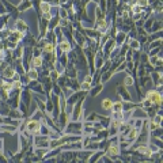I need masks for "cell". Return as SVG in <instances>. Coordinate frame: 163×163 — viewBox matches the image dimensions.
Returning a JSON list of instances; mask_svg holds the SVG:
<instances>
[{
	"instance_id": "1",
	"label": "cell",
	"mask_w": 163,
	"mask_h": 163,
	"mask_svg": "<svg viewBox=\"0 0 163 163\" xmlns=\"http://www.w3.org/2000/svg\"><path fill=\"white\" fill-rule=\"evenodd\" d=\"M41 125H42L41 121L34 120V118H30V120H27V121L23 124V126H25V131H23V132H26V133H29L32 136L38 135V133H40V129H41Z\"/></svg>"
},
{
	"instance_id": "2",
	"label": "cell",
	"mask_w": 163,
	"mask_h": 163,
	"mask_svg": "<svg viewBox=\"0 0 163 163\" xmlns=\"http://www.w3.org/2000/svg\"><path fill=\"white\" fill-rule=\"evenodd\" d=\"M64 129H65L64 132L67 135H83V122H80V121L69 122L65 125Z\"/></svg>"
},
{
	"instance_id": "3",
	"label": "cell",
	"mask_w": 163,
	"mask_h": 163,
	"mask_svg": "<svg viewBox=\"0 0 163 163\" xmlns=\"http://www.w3.org/2000/svg\"><path fill=\"white\" fill-rule=\"evenodd\" d=\"M146 98H148L151 102L155 105V106L161 107V105H162V95H161V92H159L158 90H155V88H152V90H148V92H147V95H146Z\"/></svg>"
},
{
	"instance_id": "4",
	"label": "cell",
	"mask_w": 163,
	"mask_h": 163,
	"mask_svg": "<svg viewBox=\"0 0 163 163\" xmlns=\"http://www.w3.org/2000/svg\"><path fill=\"white\" fill-rule=\"evenodd\" d=\"M15 73H17V71H15V67L14 65H8L7 64L4 68H3V71H2V76L4 77V79H11L12 80L14 79V76H15Z\"/></svg>"
},
{
	"instance_id": "5",
	"label": "cell",
	"mask_w": 163,
	"mask_h": 163,
	"mask_svg": "<svg viewBox=\"0 0 163 163\" xmlns=\"http://www.w3.org/2000/svg\"><path fill=\"white\" fill-rule=\"evenodd\" d=\"M72 50V46H71V42H69L67 38H63L60 42H59V52L60 53H68Z\"/></svg>"
},
{
	"instance_id": "6",
	"label": "cell",
	"mask_w": 163,
	"mask_h": 163,
	"mask_svg": "<svg viewBox=\"0 0 163 163\" xmlns=\"http://www.w3.org/2000/svg\"><path fill=\"white\" fill-rule=\"evenodd\" d=\"M126 38H128L126 33H124V32H118V33L114 36L116 46H122L124 44H125V40H126Z\"/></svg>"
},
{
	"instance_id": "7",
	"label": "cell",
	"mask_w": 163,
	"mask_h": 163,
	"mask_svg": "<svg viewBox=\"0 0 163 163\" xmlns=\"http://www.w3.org/2000/svg\"><path fill=\"white\" fill-rule=\"evenodd\" d=\"M117 92L120 94V96L124 99V101H131V94L128 92L126 90V86H124V84H121L118 88H117Z\"/></svg>"
},
{
	"instance_id": "8",
	"label": "cell",
	"mask_w": 163,
	"mask_h": 163,
	"mask_svg": "<svg viewBox=\"0 0 163 163\" xmlns=\"http://www.w3.org/2000/svg\"><path fill=\"white\" fill-rule=\"evenodd\" d=\"M42 65H44V60H42L41 56L38 57H33L32 59V63H30V68H41Z\"/></svg>"
},
{
	"instance_id": "9",
	"label": "cell",
	"mask_w": 163,
	"mask_h": 163,
	"mask_svg": "<svg viewBox=\"0 0 163 163\" xmlns=\"http://www.w3.org/2000/svg\"><path fill=\"white\" fill-rule=\"evenodd\" d=\"M12 57L15 60L22 59V57H23V45H18L15 49H12Z\"/></svg>"
},
{
	"instance_id": "10",
	"label": "cell",
	"mask_w": 163,
	"mask_h": 163,
	"mask_svg": "<svg viewBox=\"0 0 163 163\" xmlns=\"http://www.w3.org/2000/svg\"><path fill=\"white\" fill-rule=\"evenodd\" d=\"M50 10H52V6L49 4L48 2H42L40 3V12L41 14H48V12H50Z\"/></svg>"
},
{
	"instance_id": "11",
	"label": "cell",
	"mask_w": 163,
	"mask_h": 163,
	"mask_svg": "<svg viewBox=\"0 0 163 163\" xmlns=\"http://www.w3.org/2000/svg\"><path fill=\"white\" fill-rule=\"evenodd\" d=\"M30 7H32V2H30V0H23V2L17 7V8H18L19 12H23V11L29 10Z\"/></svg>"
},
{
	"instance_id": "12",
	"label": "cell",
	"mask_w": 163,
	"mask_h": 163,
	"mask_svg": "<svg viewBox=\"0 0 163 163\" xmlns=\"http://www.w3.org/2000/svg\"><path fill=\"white\" fill-rule=\"evenodd\" d=\"M96 118L99 120V122L103 125L105 129H109V125H110V122H111V118H109V117H103V116H96Z\"/></svg>"
},
{
	"instance_id": "13",
	"label": "cell",
	"mask_w": 163,
	"mask_h": 163,
	"mask_svg": "<svg viewBox=\"0 0 163 163\" xmlns=\"http://www.w3.org/2000/svg\"><path fill=\"white\" fill-rule=\"evenodd\" d=\"M27 76H29V79L30 80H36V79H38V71H37V68H30V69H27V73H26Z\"/></svg>"
},
{
	"instance_id": "14",
	"label": "cell",
	"mask_w": 163,
	"mask_h": 163,
	"mask_svg": "<svg viewBox=\"0 0 163 163\" xmlns=\"http://www.w3.org/2000/svg\"><path fill=\"white\" fill-rule=\"evenodd\" d=\"M17 30L18 32H22V33H26L27 30H29V27H27L25 21H17Z\"/></svg>"
},
{
	"instance_id": "15",
	"label": "cell",
	"mask_w": 163,
	"mask_h": 163,
	"mask_svg": "<svg viewBox=\"0 0 163 163\" xmlns=\"http://www.w3.org/2000/svg\"><path fill=\"white\" fill-rule=\"evenodd\" d=\"M49 77H50V80H52L53 83H56L57 79L60 77V72L57 71V69H54V68L50 69V71H49Z\"/></svg>"
},
{
	"instance_id": "16",
	"label": "cell",
	"mask_w": 163,
	"mask_h": 163,
	"mask_svg": "<svg viewBox=\"0 0 163 163\" xmlns=\"http://www.w3.org/2000/svg\"><path fill=\"white\" fill-rule=\"evenodd\" d=\"M67 86H68V87H71L72 90H75V91L80 90V84L77 83L76 77H75V79H69V80H68V84H67Z\"/></svg>"
},
{
	"instance_id": "17",
	"label": "cell",
	"mask_w": 163,
	"mask_h": 163,
	"mask_svg": "<svg viewBox=\"0 0 163 163\" xmlns=\"http://www.w3.org/2000/svg\"><path fill=\"white\" fill-rule=\"evenodd\" d=\"M102 90H103V84H102V83H98V84H95L94 88L91 90L90 95H91V96H95L96 94H99V92L102 91Z\"/></svg>"
},
{
	"instance_id": "18",
	"label": "cell",
	"mask_w": 163,
	"mask_h": 163,
	"mask_svg": "<svg viewBox=\"0 0 163 163\" xmlns=\"http://www.w3.org/2000/svg\"><path fill=\"white\" fill-rule=\"evenodd\" d=\"M102 155H105L103 151H101V152H92V154L90 155V158L87 159V161H88V162H95V161H99V158L102 156Z\"/></svg>"
},
{
	"instance_id": "19",
	"label": "cell",
	"mask_w": 163,
	"mask_h": 163,
	"mask_svg": "<svg viewBox=\"0 0 163 163\" xmlns=\"http://www.w3.org/2000/svg\"><path fill=\"white\" fill-rule=\"evenodd\" d=\"M111 105H113V101H111L110 98H105L102 101V107L105 109V110H111Z\"/></svg>"
},
{
	"instance_id": "20",
	"label": "cell",
	"mask_w": 163,
	"mask_h": 163,
	"mask_svg": "<svg viewBox=\"0 0 163 163\" xmlns=\"http://www.w3.org/2000/svg\"><path fill=\"white\" fill-rule=\"evenodd\" d=\"M111 110L113 111H121L122 110V102L121 101H116V102H113V105H111Z\"/></svg>"
},
{
	"instance_id": "21",
	"label": "cell",
	"mask_w": 163,
	"mask_h": 163,
	"mask_svg": "<svg viewBox=\"0 0 163 163\" xmlns=\"http://www.w3.org/2000/svg\"><path fill=\"white\" fill-rule=\"evenodd\" d=\"M133 82H135V79L133 77H132L131 75H128V76H125L124 77V86H132V84H133Z\"/></svg>"
},
{
	"instance_id": "22",
	"label": "cell",
	"mask_w": 163,
	"mask_h": 163,
	"mask_svg": "<svg viewBox=\"0 0 163 163\" xmlns=\"http://www.w3.org/2000/svg\"><path fill=\"white\" fill-rule=\"evenodd\" d=\"M136 4L140 6L141 8H146V7H148L150 2H148V0H136Z\"/></svg>"
},
{
	"instance_id": "23",
	"label": "cell",
	"mask_w": 163,
	"mask_h": 163,
	"mask_svg": "<svg viewBox=\"0 0 163 163\" xmlns=\"http://www.w3.org/2000/svg\"><path fill=\"white\" fill-rule=\"evenodd\" d=\"M90 88H91V84L87 83V82H83V83L80 84V90H83V91H88Z\"/></svg>"
},
{
	"instance_id": "24",
	"label": "cell",
	"mask_w": 163,
	"mask_h": 163,
	"mask_svg": "<svg viewBox=\"0 0 163 163\" xmlns=\"http://www.w3.org/2000/svg\"><path fill=\"white\" fill-rule=\"evenodd\" d=\"M161 42H162V40H156L155 42H152V44H150V45H148V48H150V49L158 48V46H161Z\"/></svg>"
},
{
	"instance_id": "25",
	"label": "cell",
	"mask_w": 163,
	"mask_h": 163,
	"mask_svg": "<svg viewBox=\"0 0 163 163\" xmlns=\"http://www.w3.org/2000/svg\"><path fill=\"white\" fill-rule=\"evenodd\" d=\"M84 82H87V83H92V75H86V77H84Z\"/></svg>"
}]
</instances>
